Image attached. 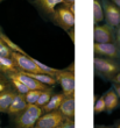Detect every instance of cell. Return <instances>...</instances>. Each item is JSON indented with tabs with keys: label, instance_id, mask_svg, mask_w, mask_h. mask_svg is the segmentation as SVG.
I'll use <instances>...</instances> for the list:
<instances>
[{
	"label": "cell",
	"instance_id": "cell-1",
	"mask_svg": "<svg viewBox=\"0 0 120 128\" xmlns=\"http://www.w3.org/2000/svg\"><path fill=\"white\" fill-rule=\"evenodd\" d=\"M42 115V108L37 105H27L25 111L17 115L15 126L17 128H33L36 125V121Z\"/></svg>",
	"mask_w": 120,
	"mask_h": 128
},
{
	"label": "cell",
	"instance_id": "cell-2",
	"mask_svg": "<svg viewBox=\"0 0 120 128\" xmlns=\"http://www.w3.org/2000/svg\"><path fill=\"white\" fill-rule=\"evenodd\" d=\"M94 70L97 74H101L103 77H106L108 79L115 76L120 72V64L115 60H110V58L104 57H94Z\"/></svg>",
	"mask_w": 120,
	"mask_h": 128
},
{
	"label": "cell",
	"instance_id": "cell-3",
	"mask_svg": "<svg viewBox=\"0 0 120 128\" xmlns=\"http://www.w3.org/2000/svg\"><path fill=\"white\" fill-rule=\"evenodd\" d=\"M51 19L63 30L68 32L75 28V15L71 13L65 5L58 7L51 14Z\"/></svg>",
	"mask_w": 120,
	"mask_h": 128
},
{
	"label": "cell",
	"instance_id": "cell-4",
	"mask_svg": "<svg viewBox=\"0 0 120 128\" xmlns=\"http://www.w3.org/2000/svg\"><path fill=\"white\" fill-rule=\"evenodd\" d=\"M11 58L17 65L18 70L24 71L27 74H43L41 69L34 63L33 57H30L28 55H21L18 52H12Z\"/></svg>",
	"mask_w": 120,
	"mask_h": 128
},
{
	"label": "cell",
	"instance_id": "cell-5",
	"mask_svg": "<svg viewBox=\"0 0 120 128\" xmlns=\"http://www.w3.org/2000/svg\"><path fill=\"white\" fill-rule=\"evenodd\" d=\"M100 1L103 5L106 24L112 28H118L120 26V8L115 6L111 0H100Z\"/></svg>",
	"mask_w": 120,
	"mask_h": 128
},
{
	"label": "cell",
	"instance_id": "cell-6",
	"mask_svg": "<svg viewBox=\"0 0 120 128\" xmlns=\"http://www.w3.org/2000/svg\"><path fill=\"white\" fill-rule=\"evenodd\" d=\"M93 51L96 57L120 60V48L117 43H93Z\"/></svg>",
	"mask_w": 120,
	"mask_h": 128
},
{
	"label": "cell",
	"instance_id": "cell-7",
	"mask_svg": "<svg viewBox=\"0 0 120 128\" xmlns=\"http://www.w3.org/2000/svg\"><path fill=\"white\" fill-rule=\"evenodd\" d=\"M56 82L62 88V93L65 97L75 96V74L68 70H61L57 74Z\"/></svg>",
	"mask_w": 120,
	"mask_h": 128
},
{
	"label": "cell",
	"instance_id": "cell-8",
	"mask_svg": "<svg viewBox=\"0 0 120 128\" xmlns=\"http://www.w3.org/2000/svg\"><path fill=\"white\" fill-rule=\"evenodd\" d=\"M93 40L94 43H114L115 34L113 28L108 24H94Z\"/></svg>",
	"mask_w": 120,
	"mask_h": 128
},
{
	"label": "cell",
	"instance_id": "cell-9",
	"mask_svg": "<svg viewBox=\"0 0 120 128\" xmlns=\"http://www.w3.org/2000/svg\"><path fill=\"white\" fill-rule=\"evenodd\" d=\"M64 116L60 113V111L48 112L44 115H41L36 121L35 127L40 128H57L61 125V122L64 120Z\"/></svg>",
	"mask_w": 120,
	"mask_h": 128
},
{
	"label": "cell",
	"instance_id": "cell-10",
	"mask_svg": "<svg viewBox=\"0 0 120 128\" xmlns=\"http://www.w3.org/2000/svg\"><path fill=\"white\" fill-rule=\"evenodd\" d=\"M7 77L15 78L17 80H19L20 83H22L29 91H32V90H40V91H43V90H46V88H49V86H47V85L41 84V83H39L37 80H35V79H34L33 77H30L27 72H24V71H20V70L15 71L14 74H8Z\"/></svg>",
	"mask_w": 120,
	"mask_h": 128
},
{
	"label": "cell",
	"instance_id": "cell-11",
	"mask_svg": "<svg viewBox=\"0 0 120 128\" xmlns=\"http://www.w3.org/2000/svg\"><path fill=\"white\" fill-rule=\"evenodd\" d=\"M58 111L65 119H75V96L65 97L62 101Z\"/></svg>",
	"mask_w": 120,
	"mask_h": 128
},
{
	"label": "cell",
	"instance_id": "cell-12",
	"mask_svg": "<svg viewBox=\"0 0 120 128\" xmlns=\"http://www.w3.org/2000/svg\"><path fill=\"white\" fill-rule=\"evenodd\" d=\"M27 107V102L25 99V94H20V93H15L13 100L10 105V108L7 113L10 115H18L22 111H25V108Z\"/></svg>",
	"mask_w": 120,
	"mask_h": 128
},
{
	"label": "cell",
	"instance_id": "cell-13",
	"mask_svg": "<svg viewBox=\"0 0 120 128\" xmlns=\"http://www.w3.org/2000/svg\"><path fill=\"white\" fill-rule=\"evenodd\" d=\"M104 99H105V105H106L107 113H112V112H114L118 107H119L120 99L113 88L108 90V91L104 94Z\"/></svg>",
	"mask_w": 120,
	"mask_h": 128
},
{
	"label": "cell",
	"instance_id": "cell-14",
	"mask_svg": "<svg viewBox=\"0 0 120 128\" xmlns=\"http://www.w3.org/2000/svg\"><path fill=\"white\" fill-rule=\"evenodd\" d=\"M35 1H36L37 6L40 7L44 13L49 14V15L54 13V10H56L57 6L67 5V2L64 0H35Z\"/></svg>",
	"mask_w": 120,
	"mask_h": 128
},
{
	"label": "cell",
	"instance_id": "cell-15",
	"mask_svg": "<svg viewBox=\"0 0 120 128\" xmlns=\"http://www.w3.org/2000/svg\"><path fill=\"white\" fill-rule=\"evenodd\" d=\"M65 96L63 93H56V94H53V97L50 98V100L48 101L47 104L42 107V112L44 113H48V112H53V111H58L62 101L64 100Z\"/></svg>",
	"mask_w": 120,
	"mask_h": 128
},
{
	"label": "cell",
	"instance_id": "cell-16",
	"mask_svg": "<svg viewBox=\"0 0 120 128\" xmlns=\"http://www.w3.org/2000/svg\"><path fill=\"white\" fill-rule=\"evenodd\" d=\"M15 92L11 91L7 88L6 91H4L0 93V113H6L10 108V105L13 100Z\"/></svg>",
	"mask_w": 120,
	"mask_h": 128
},
{
	"label": "cell",
	"instance_id": "cell-17",
	"mask_svg": "<svg viewBox=\"0 0 120 128\" xmlns=\"http://www.w3.org/2000/svg\"><path fill=\"white\" fill-rule=\"evenodd\" d=\"M18 71V68L11 57H1L0 56V72L5 74H11Z\"/></svg>",
	"mask_w": 120,
	"mask_h": 128
},
{
	"label": "cell",
	"instance_id": "cell-18",
	"mask_svg": "<svg viewBox=\"0 0 120 128\" xmlns=\"http://www.w3.org/2000/svg\"><path fill=\"white\" fill-rule=\"evenodd\" d=\"M30 77H33L35 80H37L41 84H44L49 86V88H53L56 85V78L53 77V76H49V74H28Z\"/></svg>",
	"mask_w": 120,
	"mask_h": 128
},
{
	"label": "cell",
	"instance_id": "cell-19",
	"mask_svg": "<svg viewBox=\"0 0 120 128\" xmlns=\"http://www.w3.org/2000/svg\"><path fill=\"white\" fill-rule=\"evenodd\" d=\"M105 20L104 16V10L103 5L100 0H93V21L94 24H100V22H103Z\"/></svg>",
	"mask_w": 120,
	"mask_h": 128
},
{
	"label": "cell",
	"instance_id": "cell-20",
	"mask_svg": "<svg viewBox=\"0 0 120 128\" xmlns=\"http://www.w3.org/2000/svg\"><path fill=\"white\" fill-rule=\"evenodd\" d=\"M0 38H1L4 43L6 44L7 47H8L11 50H12V52H18V54H21V55H27L26 51H25L24 49L20 47V46H18L17 43H14L13 41L11 40L8 36L4 35V34H0Z\"/></svg>",
	"mask_w": 120,
	"mask_h": 128
},
{
	"label": "cell",
	"instance_id": "cell-21",
	"mask_svg": "<svg viewBox=\"0 0 120 128\" xmlns=\"http://www.w3.org/2000/svg\"><path fill=\"white\" fill-rule=\"evenodd\" d=\"M51 97H53V88H46V90H43V91H41V94H40V97H39V99H37V101H36V104L35 105H37L39 107L42 108L44 105L50 100V98Z\"/></svg>",
	"mask_w": 120,
	"mask_h": 128
},
{
	"label": "cell",
	"instance_id": "cell-22",
	"mask_svg": "<svg viewBox=\"0 0 120 128\" xmlns=\"http://www.w3.org/2000/svg\"><path fill=\"white\" fill-rule=\"evenodd\" d=\"M33 60H34V63L36 64L37 66L41 69V71H42L43 74H49V76H53V77H56L57 74H58V72L61 71L60 69L51 68V66H49V65H47V64H44V63H42V62L35 60V58H33Z\"/></svg>",
	"mask_w": 120,
	"mask_h": 128
},
{
	"label": "cell",
	"instance_id": "cell-23",
	"mask_svg": "<svg viewBox=\"0 0 120 128\" xmlns=\"http://www.w3.org/2000/svg\"><path fill=\"white\" fill-rule=\"evenodd\" d=\"M41 94L40 90H32V91H28L25 94V99H26L27 105H35L36 104L37 99Z\"/></svg>",
	"mask_w": 120,
	"mask_h": 128
},
{
	"label": "cell",
	"instance_id": "cell-24",
	"mask_svg": "<svg viewBox=\"0 0 120 128\" xmlns=\"http://www.w3.org/2000/svg\"><path fill=\"white\" fill-rule=\"evenodd\" d=\"M8 78H10L11 83H12V86H13L14 90H15L18 93H20V94H26L27 92L29 91L22 83H20L19 80H17L15 78H13V77H8Z\"/></svg>",
	"mask_w": 120,
	"mask_h": 128
},
{
	"label": "cell",
	"instance_id": "cell-25",
	"mask_svg": "<svg viewBox=\"0 0 120 128\" xmlns=\"http://www.w3.org/2000/svg\"><path fill=\"white\" fill-rule=\"evenodd\" d=\"M93 111H94V114H100V113L106 112V105H105V99H104V96H101V97L98 98V99L94 101Z\"/></svg>",
	"mask_w": 120,
	"mask_h": 128
},
{
	"label": "cell",
	"instance_id": "cell-26",
	"mask_svg": "<svg viewBox=\"0 0 120 128\" xmlns=\"http://www.w3.org/2000/svg\"><path fill=\"white\" fill-rule=\"evenodd\" d=\"M11 55H12V50L0 38V56L1 57H11Z\"/></svg>",
	"mask_w": 120,
	"mask_h": 128
},
{
	"label": "cell",
	"instance_id": "cell-27",
	"mask_svg": "<svg viewBox=\"0 0 120 128\" xmlns=\"http://www.w3.org/2000/svg\"><path fill=\"white\" fill-rule=\"evenodd\" d=\"M57 128H75V121L71 119H64Z\"/></svg>",
	"mask_w": 120,
	"mask_h": 128
},
{
	"label": "cell",
	"instance_id": "cell-28",
	"mask_svg": "<svg viewBox=\"0 0 120 128\" xmlns=\"http://www.w3.org/2000/svg\"><path fill=\"white\" fill-rule=\"evenodd\" d=\"M68 35H69V37H70L71 42H72V44L76 43V37H75V28H72V29H70V30H68Z\"/></svg>",
	"mask_w": 120,
	"mask_h": 128
},
{
	"label": "cell",
	"instance_id": "cell-29",
	"mask_svg": "<svg viewBox=\"0 0 120 128\" xmlns=\"http://www.w3.org/2000/svg\"><path fill=\"white\" fill-rule=\"evenodd\" d=\"M7 88H8L7 84L4 80H1V79H0V93H1V92H4V91H6Z\"/></svg>",
	"mask_w": 120,
	"mask_h": 128
},
{
	"label": "cell",
	"instance_id": "cell-30",
	"mask_svg": "<svg viewBox=\"0 0 120 128\" xmlns=\"http://www.w3.org/2000/svg\"><path fill=\"white\" fill-rule=\"evenodd\" d=\"M113 90L115 91V93L118 94V97H119V99H120V84L113 83Z\"/></svg>",
	"mask_w": 120,
	"mask_h": 128
},
{
	"label": "cell",
	"instance_id": "cell-31",
	"mask_svg": "<svg viewBox=\"0 0 120 128\" xmlns=\"http://www.w3.org/2000/svg\"><path fill=\"white\" fill-rule=\"evenodd\" d=\"M115 41H117V44H118V47L120 48V26H119V27H118L117 34H115Z\"/></svg>",
	"mask_w": 120,
	"mask_h": 128
},
{
	"label": "cell",
	"instance_id": "cell-32",
	"mask_svg": "<svg viewBox=\"0 0 120 128\" xmlns=\"http://www.w3.org/2000/svg\"><path fill=\"white\" fill-rule=\"evenodd\" d=\"M111 80L113 82V83H115V84H120V72L115 74V76H114V77L112 78Z\"/></svg>",
	"mask_w": 120,
	"mask_h": 128
},
{
	"label": "cell",
	"instance_id": "cell-33",
	"mask_svg": "<svg viewBox=\"0 0 120 128\" xmlns=\"http://www.w3.org/2000/svg\"><path fill=\"white\" fill-rule=\"evenodd\" d=\"M67 70H68V71H70V72H73V74H75V63H73V62L70 64V66L68 68Z\"/></svg>",
	"mask_w": 120,
	"mask_h": 128
},
{
	"label": "cell",
	"instance_id": "cell-34",
	"mask_svg": "<svg viewBox=\"0 0 120 128\" xmlns=\"http://www.w3.org/2000/svg\"><path fill=\"white\" fill-rule=\"evenodd\" d=\"M111 1H112V2H113L115 6H118L120 8V0H111Z\"/></svg>",
	"mask_w": 120,
	"mask_h": 128
},
{
	"label": "cell",
	"instance_id": "cell-35",
	"mask_svg": "<svg viewBox=\"0 0 120 128\" xmlns=\"http://www.w3.org/2000/svg\"><path fill=\"white\" fill-rule=\"evenodd\" d=\"M94 128H113V127H111V126H96Z\"/></svg>",
	"mask_w": 120,
	"mask_h": 128
},
{
	"label": "cell",
	"instance_id": "cell-36",
	"mask_svg": "<svg viewBox=\"0 0 120 128\" xmlns=\"http://www.w3.org/2000/svg\"><path fill=\"white\" fill-rule=\"evenodd\" d=\"M67 4H75V0H64Z\"/></svg>",
	"mask_w": 120,
	"mask_h": 128
},
{
	"label": "cell",
	"instance_id": "cell-37",
	"mask_svg": "<svg viewBox=\"0 0 120 128\" xmlns=\"http://www.w3.org/2000/svg\"><path fill=\"white\" fill-rule=\"evenodd\" d=\"M115 128H120V121L117 124V126H115Z\"/></svg>",
	"mask_w": 120,
	"mask_h": 128
},
{
	"label": "cell",
	"instance_id": "cell-38",
	"mask_svg": "<svg viewBox=\"0 0 120 128\" xmlns=\"http://www.w3.org/2000/svg\"><path fill=\"white\" fill-rule=\"evenodd\" d=\"M33 128H40V127H33Z\"/></svg>",
	"mask_w": 120,
	"mask_h": 128
},
{
	"label": "cell",
	"instance_id": "cell-39",
	"mask_svg": "<svg viewBox=\"0 0 120 128\" xmlns=\"http://www.w3.org/2000/svg\"><path fill=\"white\" fill-rule=\"evenodd\" d=\"M1 1H3V0H0V4H1Z\"/></svg>",
	"mask_w": 120,
	"mask_h": 128
},
{
	"label": "cell",
	"instance_id": "cell-40",
	"mask_svg": "<svg viewBox=\"0 0 120 128\" xmlns=\"http://www.w3.org/2000/svg\"><path fill=\"white\" fill-rule=\"evenodd\" d=\"M0 34H1V30H0Z\"/></svg>",
	"mask_w": 120,
	"mask_h": 128
}]
</instances>
